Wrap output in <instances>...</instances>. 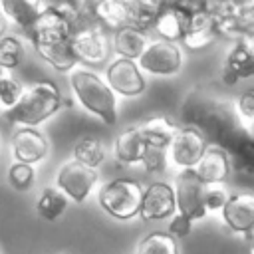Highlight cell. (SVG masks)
Returning a JSON list of instances; mask_svg holds the SVG:
<instances>
[{"instance_id": "cell-34", "label": "cell", "mask_w": 254, "mask_h": 254, "mask_svg": "<svg viewBox=\"0 0 254 254\" xmlns=\"http://www.w3.org/2000/svg\"><path fill=\"white\" fill-rule=\"evenodd\" d=\"M234 111L244 125L254 121V87H246L242 93H238L234 99Z\"/></svg>"}, {"instance_id": "cell-13", "label": "cell", "mask_w": 254, "mask_h": 254, "mask_svg": "<svg viewBox=\"0 0 254 254\" xmlns=\"http://www.w3.org/2000/svg\"><path fill=\"white\" fill-rule=\"evenodd\" d=\"M222 222L234 234H244L246 238L254 230V192L242 190L230 194L226 206L222 208Z\"/></svg>"}, {"instance_id": "cell-24", "label": "cell", "mask_w": 254, "mask_h": 254, "mask_svg": "<svg viewBox=\"0 0 254 254\" xmlns=\"http://www.w3.org/2000/svg\"><path fill=\"white\" fill-rule=\"evenodd\" d=\"M36 54L48 62L56 71L69 73L71 69L77 67V58L71 50V42H60V44H44V46H34Z\"/></svg>"}, {"instance_id": "cell-7", "label": "cell", "mask_w": 254, "mask_h": 254, "mask_svg": "<svg viewBox=\"0 0 254 254\" xmlns=\"http://www.w3.org/2000/svg\"><path fill=\"white\" fill-rule=\"evenodd\" d=\"M99 183L97 169L85 167L75 159L60 165L56 173V187L73 202H83Z\"/></svg>"}, {"instance_id": "cell-11", "label": "cell", "mask_w": 254, "mask_h": 254, "mask_svg": "<svg viewBox=\"0 0 254 254\" xmlns=\"http://www.w3.org/2000/svg\"><path fill=\"white\" fill-rule=\"evenodd\" d=\"M73 26L52 6L44 10V14L36 20V24L26 32L32 46H44V44H60L71 40Z\"/></svg>"}, {"instance_id": "cell-21", "label": "cell", "mask_w": 254, "mask_h": 254, "mask_svg": "<svg viewBox=\"0 0 254 254\" xmlns=\"http://www.w3.org/2000/svg\"><path fill=\"white\" fill-rule=\"evenodd\" d=\"M149 42L151 40L145 32L131 28V26H125V28L111 34V52L115 54V58H125V60L137 62L143 56Z\"/></svg>"}, {"instance_id": "cell-30", "label": "cell", "mask_w": 254, "mask_h": 254, "mask_svg": "<svg viewBox=\"0 0 254 254\" xmlns=\"http://www.w3.org/2000/svg\"><path fill=\"white\" fill-rule=\"evenodd\" d=\"M24 44L18 36H4L0 40V67L4 69H16L24 60Z\"/></svg>"}, {"instance_id": "cell-3", "label": "cell", "mask_w": 254, "mask_h": 254, "mask_svg": "<svg viewBox=\"0 0 254 254\" xmlns=\"http://www.w3.org/2000/svg\"><path fill=\"white\" fill-rule=\"evenodd\" d=\"M145 187L137 179L117 177L101 185L97 190V204L117 220H133L141 212Z\"/></svg>"}, {"instance_id": "cell-25", "label": "cell", "mask_w": 254, "mask_h": 254, "mask_svg": "<svg viewBox=\"0 0 254 254\" xmlns=\"http://www.w3.org/2000/svg\"><path fill=\"white\" fill-rule=\"evenodd\" d=\"M161 8H163V2H159V0H127L129 26L147 34V30L155 28Z\"/></svg>"}, {"instance_id": "cell-12", "label": "cell", "mask_w": 254, "mask_h": 254, "mask_svg": "<svg viewBox=\"0 0 254 254\" xmlns=\"http://www.w3.org/2000/svg\"><path fill=\"white\" fill-rule=\"evenodd\" d=\"M10 151L16 163L36 165L50 153L48 137L36 127H18L10 137Z\"/></svg>"}, {"instance_id": "cell-22", "label": "cell", "mask_w": 254, "mask_h": 254, "mask_svg": "<svg viewBox=\"0 0 254 254\" xmlns=\"http://www.w3.org/2000/svg\"><path fill=\"white\" fill-rule=\"evenodd\" d=\"M145 149L147 145L135 125L121 131L113 141V157L121 165H141Z\"/></svg>"}, {"instance_id": "cell-35", "label": "cell", "mask_w": 254, "mask_h": 254, "mask_svg": "<svg viewBox=\"0 0 254 254\" xmlns=\"http://www.w3.org/2000/svg\"><path fill=\"white\" fill-rule=\"evenodd\" d=\"M141 165H143V169L147 173H165L169 169L167 151L165 149H157V147H147Z\"/></svg>"}, {"instance_id": "cell-38", "label": "cell", "mask_w": 254, "mask_h": 254, "mask_svg": "<svg viewBox=\"0 0 254 254\" xmlns=\"http://www.w3.org/2000/svg\"><path fill=\"white\" fill-rule=\"evenodd\" d=\"M246 133H248V139H250V143H252V147H254V121L246 125Z\"/></svg>"}, {"instance_id": "cell-9", "label": "cell", "mask_w": 254, "mask_h": 254, "mask_svg": "<svg viewBox=\"0 0 254 254\" xmlns=\"http://www.w3.org/2000/svg\"><path fill=\"white\" fill-rule=\"evenodd\" d=\"M103 79L115 95L123 97H137L147 87V77L137 62L125 58H113L105 67Z\"/></svg>"}, {"instance_id": "cell-36", "label": "cell", "mask_w": 254, "mask_h": 254, "mask_svg": "<svg viewBox=\"0 0 254 254\" xmlns=\"http://www.w3.org/2000/svg\"><path fill=\"white\" fill-rule=\"evenodd\" d=\"M192 230V220L181 212H177L173 218H169V226H167V232L173 236V238H185L189 236Z\"/></svg>"}, {"instance_id": "cell-32", "label": "cell", "mask_w": 254, "mask_h": 254, "mask_svg": "<svg viewBox=\"0 0 254 254\" xmlns=\"http://www.w3.org/2000/svg\"><path fill=\"white\" fill-rule=\"evenodd\" d=\"M36 183V169L32 165H26V163H12L8 167V185L14 189V190H20V192H26L34 187Z\"/></svg>"}, {"instance_id": "cell-37", "label": "cell", "mask_w": 254, "mask_h": 254, "mask_svg": "<svg viewBox=\"0 0 254 254\" xmlns=\"http://www.w3.org/2000/svg\"><path fill=\"white\" fill-rule=\"evenodd\" d=\"M8 26H10V24H8L6 16L0 12V40H2L4 36H8V34H6V32H8Z\"/></svg>"}, {"instance_id": "cell-10", "label": "cell", "mask_w": 254, "mask_h": 254, "mask_svg": "<svg viewBox=\"0 0 254 254\" xmlns=\"http://www.w3.org/2000/svg\"><path fill=\"white\" fill-rule=\"evenodd\" d=\"M177 214V200H175V189L167 181H155L149 187H145L141 212L139 216L147 222L153 220H169Z\"/></svg>"}, {"instance_id": "cell-31", "label": "cell", "mask_w": 254, "mask_h": 254, "mask_svg": "<svg viewBox=\"0 0 254 254\" xmlns=\"http://www.w3.org/2000/svg\"><path fill=\"white\" fill-rule=\"evenodd\" d=\"M230 20L240 34L254 32V0H230Z\"/></svg>"}, {"instance_id": "cell-17", "label": "cell", "mask_w": 254, "mask_h": 254, "mask_svg": "<svg viewBox=\"0 0 254 254\" xmlns=\"http://www.w3.org/2000/svg\"><path fill=\"white\" fill-rule=\"evenodd\" d=\"M218 38L220 36H218L216 20L206 10L200 8L190 16V24H189L187 36H185V40L181 44L190 52H198V50H204L206 46L214 44Z\"/></svg>"}, {"instance_id": "cell-18", "label": "cell", "mask_w": 254, "mask_h": 254, "mask_svg": "<svg viewBox=\"0 0 254 254\" xmlns=\"http://www.w3.org/2000/svg\"><path fill=\"white\" fill-rule=\"evenodd\" d=\"M139 135L143 137L147 147H157V149H167L169 143L175 139L177 131H179V123L171 117V115H153L141 123L135 125Z\"/></svg>"}, {"instance_id": "cell-29", "label": "cell", "mask_w": 254, "mask_h": 254, "mask_svg": "<svg viewBox=\"0 0 254 254\" xmlns=\"http://www.w3.org/2000/svg\"><path fill=\"white\" fill-rule=\"evenodd\" d=\"M22 91H24V83L14 75V71L0 67V105L6 111L12 109L18 103Z\"/></svg>"}, {"instance_id": "cell-27", "label": "cell", "mask_w": 254, "mask_h": 254, "mask_svg": "<svg viewBox=\"0 0 254 254\" xmlns=\"http://www.w3.org/2000/svg\"><path fill=\"white\" fill-rule=\"evenodd\" d=\"M73 159L85 167L97 169L105 161V143L95 135H83L73 145Z\"/></svg>"}, {"instance_id": "cell-6", "label": "cell", "mask_w": 254, "mask_h": 254, "mask_svg": "<svg viewBox=\"0 0 254 254\" xmlns=\"http://www.w3.org/2000/svg\"><path fill=\"white\" fill-rule=\"evenodd\" d=\"M71 50L77 58V64L103 65L111 56V40L107 32L99 26H83L71 34Z\"/></svg>"}, {"instance_id": "cell-19", "label": "cell", "mask_w": 254, "mask_h": 254, "mask_svg": "<svg viewBox=\"0 0 254 254\" xmlns=\"http://www.w3.org/2000/svg\"><path fill=\"white\" fill-rule=\"evenodd\" d=\"M220 97L214 95V91L206 89V87H194V89H189L185 99H183V105H181V117L185 121V125H190V127H200L204 117L210 113V109L214 107V103L218 101Z\"/></svg>"}, {"instance_id": "cell-33", "label": "cell", "mask_w": 254, "mask_h": 254, "mask_svg": "<svg viewBox=\"0 0 254 254\" xmlns=\"http://www.w3.org/2000/svg\"><path fill=\"white\" fill-rule=\"evenodd\" d=\"M230 198V192L226 185H208L206 194H204V208L206 212H222Z\"/></svg>"}, {"instance_id": "cell-16", "label": "cell", "mask_w": 254, "mask_h": 254, "mask_svg": "<svg viewBox=\"0 0 254 254\" xmlns=\"http://www.w3.org/2000/svg\"><path fill=\"white\" fill-rule=\"evenodd\" d=\"M192 171L204 185H224V181L232 173L230 157L222 147L208 143L204 155L200 157V161Z\"/></svg>"}, {"instance_id": "cell-1", "label": "cell", "mask_w": 254, "mask_h": 254, "mask_svg": "<svg viewBox=\"0 0 254 254\" xmlns=\"http://www.w3.org/2000/svg\"><path fill=\"white\" fill-rule=\"evenodd\" d=\"M64 107V95L56 81L38 79L24 85V91L18 103L8 109L4 115L10 123L20 127H36L48 121Z\"/></svg>"}, {"instance_id": "cell-14", "label": "cell", "mask_w": 254, "mask_h": 254, "mask_svg": "<svg viewBox=\"0 0 254 254\" xmlns=\"http://www.w3.org/2000/svg\"><path fill=\"white\" fill-rule=\"evenodd\" d=\"M192 12H189L181 2H163L161 14L155 22V34L159 40L181 44L187 36Z\"/></svg>"}, {"instance_id": "cell-26", "label": "cell", "mask_w": 254, "mask_h": 254, "mask_svg": "<svg viewBox=\"0 0 254 254\" xmlns=\"http://www.w3.org/2000/svg\"><path fill=\"white\" fill-rule=\"evenodd\" d=\"M67 204H69V198L58 187H46L36 198V214L42 220L56 222L65 212Z\"/></svg>"}, {"instance_id": "cell-2", "label": "cell", "mask_w": 254, "mask_h": 254, "mask_svg": "<svg viewBox=\"0 0 254 254\" xmlns=\"http://www.w3.org/2000/svg\"><path fill=\"white\" fill-rule=\"evenodd\" d=\"M69 87L79 101V105L101 119L105 125H115L117 121V95L105 83L101 75L87 67H75L69 71Z\"/></svg>"}, {"instance_id": "cell-20", "label": "cell", "mask_w": 254, "mask_h": 254, "mask_svg": "<svg viewBox=\"0 0 254 254\" xmlns=\"http://www.w3.org/2000/svg\"><path fill=\"white\" fill-rule=\"evenodd\" d=\"M50 2L44 0H0V12L6 16L8 24L28 32L36 20L44 14Z\"/></svg>"}, {"instance_id": "cell-28", "label": "cell", "mask_w": 254, "mask_h": 254, "mask_svg": "<svg viewBox=\"0 0 254 254\" xmlns=\"http://www.w3.org/2000/svg\"><path fill=\"white\" fill-rule=\"evenodd\" d=\"M135 254H181V248L177 238H173L167 230H153L139 238Z\"/></svg>"}, {"instance_id": "cell-23", "label": "cell", "mask_w": 254, "mask_h": 254, "mask_svg": "<svg viewBox=\"0 0 254 254\" xmlns=\"http://www.w3.org/2000/svg\"><path fill=\"white\" fill-rule=\"evenodd\" d=\"M93 8H95V20L105 32L107 30L117 32L129 26L127 0H99L93 2Z\"/></svg>"}, {"instance_id": "cell-5", "label": "cell", "mask_w": 254, "mask_h": 254, "mask_svg": "<svg viewBox=\"0 0 254 254\" xmlns=\"http://www.w3.org/2000/svg\"><path fill=\"white\" fill-rule=\"evenodd\" d=\"M183 50L181 44H173L167 40H151L145 48L143 56L137 60V65L143 73L155 77H173L183 69Z\"/></svg>"}, {"instance_id": "cell-8", "label": "cell", "mask_w": 254, "mask_h": 254, "mask_svg": "<svg viewBox=\"0 0 254 254\" xmlns=\"http://www.w3.org/2000/svg\"><path fill=\"white\" fill-rule=\"evenodd\" d=\"M206 187L194 171H181L175 177V200H177V212L189 216L192 222L204 218L208 212L204 208V194Z\"/></svg>"}, {"instance_id": "cell-15", "label": "cell", "mask_w": 254, "mask_h": 254, "mask_svg": "<svg viewBox=\"0 0 254 254\" xmlns=\"http://www.w3.org/2000/svg\"><path fill=\"white\" fill-rule=\"evenodd\" d=\"M220 77H222V83L228 87L236 85L240 79L254 77V50H250L240 40L232 42V46L224 58Z\"/></svg>"}, {"instance_id": "cell-4", "label": "cell", "mask_w": 254, "mask_h": 254, "mask_svg": "<svg viewBox=\"0 0 254 254\" xmlns=\"http://www.w3.org/2000/svg\"><path fill=\"white\" fill-rule=\"evenodd\" d=\"M206 147H208V139L200 129L190 125H181L175 139L165 149L169 167H173L177 173L192 171L200 161V157L204 155Z\"/></svg>"}]
</instances>
